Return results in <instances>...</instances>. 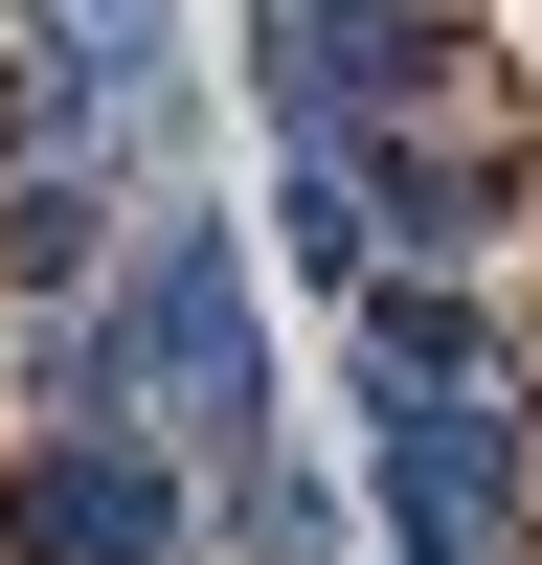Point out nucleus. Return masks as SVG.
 I'll use <instances>...</instances> for the list:
<instances>
[{
	"label": "nucleus",
	"instance_id": "nucleus-1",
	"mask_svg": "<svg viewBox=\"0 0 542 565\" xmlns=\"http://www.w3.org/2000/svg\"><path fill=\"white\" fill-rule=\"evenodd\" d=\"M226 68L181 45V0H23L0 23V159H113V181H204Z\"/></svg>",
	"mask_w": 542,
	"mask_h": 565
},
{
	"label": "nucleus",
	"instance_id": "nucleus-2",
	"mask_svg": "<svg viewBox=\"0 0 542 565\" xmlns=\"http://www.w3.org/2000/svg\"><path fill=\"white\" fill-rule=\"evenodd\" d=\"M226 90H249V136H271V159L452 136V114H475V23H452V0H249Z\"/></svg>",
	"mask_w": 542,
	"mask_h": 565
},
{
	"label": "nucleus",
	"instance_id": "nucleus-3",
	"mask_svg": "<svg viewBox=\"0 0 542 565\" xmlns=\"http://www.w3.org/2000/svg\"><path fill=\"white\" fill-rule=\"evenodd\" d=\"M0 565H226V543L159 430H23L0 452Z\"/></svg>",
	"mask_w": 542,
	"mask_h": 565
},
{
	"label": "nucleus",
	"instance_id": "nucleus-4",
	"mask_svg": "<svg viewBox=\"0 0 542 565\" xmlns=\"http://www.w3.org/2000/svg\"><path fill=\"white\" fill-rule=\"evenodd\" d=\"M497 385H542L497 271H361L339 295V407H497Z\"/></svg>",
	"mask_w": 542,
	"mask_h": 565
},
{
	"label": "nucleus",
	"instance_id": "nucleus-5",
	"mask_svg": "<svg viewBox=\"0 0 542 565\" xmlns=\"http://www.w3.org/2000/svg\"><path fill=\"white\" fill-rule=\"evenodd\" d=\"M339 204H361V249H384V271H497V249H520V159H497L475 114H452V136H361Z\"/></svg>",
	"mask_w": 542,
	"mask_h": 565
},
{
	"label": "nucleus",
	"instance_id": "nucleus-6",
	"mask_svg": "<svg viewBox=\"0 0 542 565\" xmlns=\"http://www.w3.org/2000/svg\"><path fill=\"white\" fill-rule=\"evenodd\" d=\"M136 204H159V181H113V159H0V295H23V317L113 295V271H136Z\"/></svg>",
	"mask_w": 542,
	"mask_h": 565
}]
</instances>
